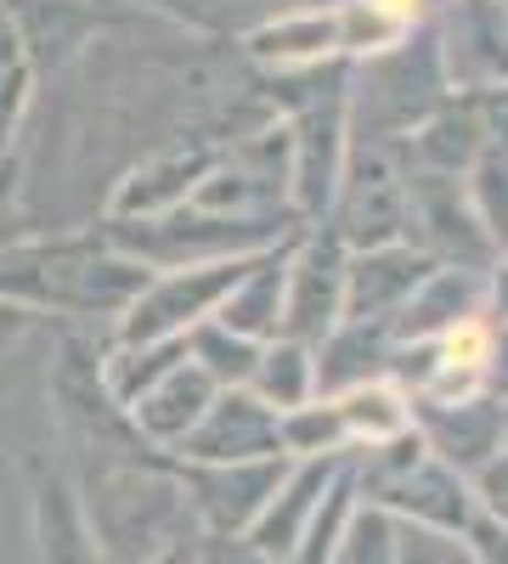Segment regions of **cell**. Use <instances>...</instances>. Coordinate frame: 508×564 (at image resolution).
Masks as SVG:
<instances>
[{"instance_id": "cell-1", "label": "cell", "mask_w": 508, "mask_h": 564, "mask_svg": "<svg viewBox=\"0 0 508 564\" xmlns=\"http://www.w3.org/2000/svg\"><path fill=\"white\" fill-rule=\"evenodd\" d=\"M148 276L153 271L142 260H130L97 231L0 243V300L29 311H63L79 322L125 316V305L148 289Z\"/></svg>"}, {"instance_id": "cell-2", "label": "cell", "mask_w": 508, "mask_h": 564, "mask_svg": "<svg viewBox=\"0 0 508 564\" xmlns=\"http://www.w3.org/2000/svg\"><path fill=\"white\" fill-rule=\"evenodd\" d=\"M148 457H114L97 468V480L85 491V520L90 536H97L102 564H153L170 547L193 542L198 520L187 508V491H181L175 468Z\"/></svg>"}, {"instance_id": "cell-3", "label": "cell", "mask_w": 508, "mask_h": 564, "mask_svg": "<svg viewBox=\"0 0 508 564\" xmlns=\"http://www.w3.org/2000/svg\"><path fill=\"white\" fill-rule=\"evenodd\" d=\"M356 497L385 508L390 520L407 525H430V531H457L464 536L475 520V497H469V475H457L452 463H441L419 430H407L396 441L379 446H356L345 452Z\"/></svg>"}, {"instance_id": "cell-4", "label": "cell", "mask_w": 508, "mask_h": 564, "mask_svg": "<svg viewBox=\"0 0 508 564\" xmlns=\"http://www.w3.org/2000/svg\"><path fill=\"white\" fill-rule=\"evenodd\" d=\"M255 254L238 260H204V265H175L164 276H148V289L136 294L119 316V345H159L181 339L193 322L220 311V300L233 294V282L249 271Z\"/></svg>"}, {"instance_id": "cell-5", "label": "cell", "mask_w": 508, "mask_h": 564, "mask_svg": "<svg viewBox=\"0 0 508 564\" xmlns=\"http://www.w3.org/2000/svg\"><path fill=\"white\" fill-rule=\"evenodd\" d=\"M52 395H57V417L68 423V435H79L85 446L114 452V457H148L142 435L130 430V412L108 390V367H102V356H97V345H90V339L74 334L57 350Z\"/></svg>"}, {"instance_id": "cell-6", "label": "cell", "mask_w": 508, "mask_h": 564, "mask_svg": "<svg viewBox=\"0 0 508 564\" xmlns=\"http://www.w3.org/2000/svg\"><path fill=\"white\" fill-rule=\"evenodd\" d=\"M175 480L187 491V508L198 531L215 536H244L255 525V513L271 502L277 480L289 475V457H255V463H175Z\"/></svg>"}, {"instance_id": "cell-7", "label": "cell", "mask_w": 508, "mask_h": 564, "mask_svg": "<svg viewBox=\"0 0 508 564\" xmlns=\"http://www.w3.org/2000/svg\"><path fill=\"white\" fill-rule=\"evenodd\" d=\"M255 457H283V446H277V412L244 384L215 390L204 417L175 446V463H255Z\"/></svg>"}, {"instance_id": "cell-8", "label": "cell", "mask_w": 508, "mask_h": 564, "mask_svg": "<svg viewBox=\"0 0 508 564\" xmlns=\"http://www.w3.org/2000/svg\"><path fill=\"white\" fill-rule=\"evenodd\" d=\"M345 243L339 231L328 238H311L294 260H289V282H283V334L277 339H322L334 334L345 316Z\"/></svg>"}, {"instance_id": "cell-9", "label": "cell", "mask_w": 508, "mask_h": 564, "mask_svg": "<svg viewBox=\"0 0 508 564\" xmlns=\"http://www.w3.org/2000/svg\"><path fill=\"white\" fill-rule=\"evenodd\" d=\"M412 430L419 441L452 463L457 475H475V468L508 446L502 435V406L491 395H464V401H412Z\"/></svg>"}, {"instance_id": "cell-10", "label": "cell", "mask_w": 508, "mask_h": 564, "mask_svg": "<svg viewBox=\"0 0 508 564\" xmlns=\"http://www.w3.org/2000/svg\"><path fill=\"white\" fill-rule=\"evenodd\" d=\"M339 463L345 457H294L289 475L277 480L271 502L255 513V525L244 531V542L255 553H266L271 564H289L300 536H305V525H311V513H316V502H322V491H328V480L339 475Z\"/></svg>"}, {"instance_id": "cell-11", "label": "cell", "mask_w": 508, "mask_h": 564, "mask_svg": "<svg viewBox=\"0 0 508 564\" xmlns=\"http://www.w3.org/2000/svg\"><path fill=\"white\" fill-rule=\"evenodd\" d=\"M215 379L204 367H193L187 356H181L159 384H148L142 395L130 401V430L142 435L148 452H175L181 441H187V430L204 417V406L215 401Z\"/></svg>"}, {"instance_id": "cell-12", "label": "cell", "mask_w": 508, "mask_h": 564, "mask_svg": "<svg viewBox=\"0 0 508 564\" xmlns=\"http://www.w3.org/2000/svg\"><path fill=\"white\" fill-rule=\"evenodd\" d=\"M430 271H435V260L407 249V243H379V249L356 254L345 265V316L350 322H390V311H401Z\"/></svg>"}, {"instance_id": "cell-13", "label": "cell", "mask_w": 508, "mask_h": 564, "mask_svg": "<svg viewBox=\"0 0 508 564\" xmlns=\"http://www.w3.org/2000/svg\"><path fill=\"white\" fill-rule=\"evenodd\" d=\"M316 367V395H345L367 379H385L390 372V339L385 322H339L334 334H322V356H311Z\"/></svg>"}, {"instance_id": "cell-14", "label": "cell", "mask_w": 508, "mask_h": 564, "mask_svg": "<svg viewBox=\"0 0 508 564\" xmlns=\"http://www.w3.org/2000/svg\"><path fill=\"white\" fill-rule=\"evenodd\" d=\"M34 542H40V564H102L85 502L63 475H40L34 486Z\"/></svg>"}, {"instance_id": "cell-15", "label": "cell", "mask_w": 508, "mask_h": 564, "mask_svg": "<svg viewBox=\"0 0 508 564\" xmlns=\"http://www.w3.org/2000/svg\"><path fill=\"white\" fill-rule=\"evenodd\" d=\"M283 282H289V254H255L249 271L233 282V294L220 300L215 322H226L255 345L277 339L283 334Z\"/></svg>"}, {"instance_id": "cell-16", "label": "cell", "mask_w": 508, "mask_h": 564, "mask_svg": "<svg viewBox=\"0 0 508 564\" xmlns=\"http://www.w3.org/2000/svg\"><path fill=\"white\" fill-rule=\"evenodd\" d=\"M401 231V181L374 159L350 186H345V226H339V243H396Z\"/></svg>"}, {"instance_id": "cell-17", "label": "cell", "mask_w": 508, "mask_h": 564, "mask_svg": "<svg viewBox=\"0 0 508 564\" xmlns=\"http://www.w3.org/2000/svg\"><path fill=\"white\" fill-rule=\"evenodd\" d=\"M249 52L277 68L322 63L328 52H339V12H283L249 34Z\"/></svg>"}, {"instance_id": "cell-18", "label": "cell", "mask_w": 508, "mask_h": 564, "mask_svg": "<svg viewBox=\"0 0 508 564\" xmlns=\"http://www.w3.org/2000/svg\"><path fill=\"white\" fill-rule=\"evenodd\" d=\"M249 395H260L271 412H289V406H305L316 395V367H311V345L300 339H266L260 345V361L249 372Z\"/></svg>"}, {"instance_id": "cell-19", "label": "cell", "mask_w": 508, "mask_h": 564, "mask_svg": "<svg viewBox=\"0 0 508 564\" xmlns=\"http://www.w3.org/2000/svg\"><path fill=\"white\" fill-rule=\"evenodd\" d=\"M334 406L345 417L350 446H379V441H396V435L412 430V401L396 384H385V379H367V384L334 395Z\"/></svg>"}, {"instance_id": "cell-20", "label": "cell", "mask_w": 508, "mask_h": 564, "mask_svg": "<svg viewBox=\"0 0 508 564\" xmlns=\"http://www.w3.org/2000/svg\"><path fill=\"white\" fill-rule=\"evenodd\" d=\"M181 339H187V361H193V367H204L220 390L249 384V372H255V361H260V345H255V339H244V334H233V327L215 322V316L193 322Z\"/></svg>"}, {"instance_id": "cell-21", "label": "cell", "mask_w": 508, "mask_h": 564, "mask_svg": "<svg viewBox=\"0 0 508 564\" xmlns=\"http://www.w3.org/2000/svg\"><path fill=\"white\" fill-rule=\"evenodd\" d=\"M277 446L283 457H345L350 452V435H345V417L334 401H305V406H289L277 412Z\"/></svg>"}, {"instance_id": "cell-22", "label": "cell", "mask_w": 508, "mask_h": 564, "mask_svg": "<svg viewBox=\"0 0 508 564\" xmlns=\"http://www.w3.org/2000/svg\"><path fill=\"white\" fill-rule=\"evenodd\" d=\"M328 564H396V520L385 508L356 497V508H350V520H345Z\"/></svg>"}, {"instance_id": "cell-23", "label": "cell", "mask_w": 508, "mask_h": 564, "mask_svg": "<svg viewBox=\"0 0 508 564\" xmlns=\"http://www.w3.org/2000/svg\"><path fill=\"white\" fill-rule=\"evenodd\" d=\"M29 102V52H23V34L0 0V164H7V141L18 130V113Z\"/></svg>"}, {"instance_id": "cell-24", "label": "cell", "mask_w": 508, "mask_h": 564, "mask_svg": "<svg viewBox=\"0 0 508 564\" xmlns=\"http://www.w3.org/2000/svg\"><path fill=\"white\" fill-rule=\"evenodd\" d=\"M396 564H480V558H475L469 536L396 520Z\"/></svg>"}, {"instance_id": "cell-25", "label": "cell", "mask_w": 508, "mask_h": 564, "mask_svg": "<svg viewBox=\"0 0 508 564\" xmlns=\"http://www.w3.org/2000/svg\"><path fill=\"white\" fill-rule=\"evenodd\" d=\"M469 497H475V513H486L491 525L508 531V446L491 452L475 475H469Z\"/></svg>"}, {"instance_id": "cell-26", "label": "cell", "mask_w": 508, "mask_h": 564, "mask_svg": "<svg viewBox=\"0 0 508 564\" xmlns=\"http://www.w3.org/2000/svg\"><path fill=\"white\" fill-rule=\"evenodd\" d=\"M34 334H40V311L0 300V379L12 372V361L29 350V339H34Z\"/></svg>"}, {"instance_id": "cell-27", "label": "cell", "mask_w": 508, "mask_h": 564, "mask_svg": "<svg viewBox=\"0 0 508 564\" xmlns=\"http://www.w3.org/2000/svg\"><path fill=\"white\" fill-rule=\"evenodd\" d=\"M193 564H271V558H266V553H255L244 536H215V531H198Z\"/></svg>"}, {"instance_id": "cell-28", "label": "cell", "mask_w": 508, "mask_h": 564, "mask_svg": "<svg viewBox=\"0 0 508 564\" xmlns=\"http://www.w3.org/2000/svg\"><path fill=\"white\" fill-rule=\"evenodd\" d=\"M464 536H469V547H475V558H480V564H508V531H502V525H491L486 513H475Z\"/></svg>"}, {"instance_id": "cell-29", "label": "cell", "mask_w": 508, "mask_h": 564, "mask_svg": "<svg viewBox=\"0 0 508 564\" xmlns=\"http://www.w3.org/2000/svg\"><path fill=\"white\" fill-rule=\"evenodd\" d=\"M159 7H175V12L209 23V18H220V7H233V0H159Z\"/></svg>"}, {"instance_id": "cell-30", "label": "cell", "mask_w": 508, "mask_h": 564, "mask_svg": "<svg viewBox=\"0 0 508 564\" xmlns=\"http://www.w3.org/2000/svg\"><path fill=\"white\" fill-rule=\"evenodd\" d=\"M193 547H198V536H193V542H181V547H170V553L153 558V564H193Z\"/></svg>"}]
</instances>
